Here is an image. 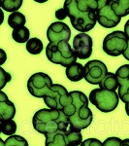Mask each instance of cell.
Wrapping results in <instances>:
<instances>
[{"mask_svg":"<svg viewBox=\"0 0 129 146\" xmlns=\"http://www.w3.org/2000/svg\"><path fill=\"white\" fill-rule=\"evenodd\" d=\"M98 0H65L63 9L71 25L81 33L90 31L96 25Z\"/></svg>","mask_w":129,"mask_h":146,"instance_id":"1","label":"cell"},{"mask_svg":"<svg viewBox=\"0 0 129 146\" xmlns=\"http://www.w3.org/2000/svg\"><path fill=\"white\" fill-rule=\"evenodd\" d=\"M88 98L81 91H72L68 93L67 102L63 108L69 125L80 131L90 126L93 120V114L88 106Z\"/></svg>","mask_w":129,"mask_h":146,"instance_id":"2","label":"cell"},{"mask_svg":"<svg viewBox=\"0 0 129 146\" xmlns=\"http://www.w3.org/2000/svg\"><path fill=\"white\" fill-rule=\"evenodd\" d=\"M35 131L44 135L55 133L57 131H67L69 121L62 110L43 109L38 110L32 118Z\"/></svg>","mask_w":129,"mask_h":146,"instance_id":"3","label":"cell"},{"mask_svg":"<svg viewBox=\"0 0 129 146\" xmlns=\"http://www.w3.org/2000/svg\"><path fill=\"white\" fill-rule=\"evenodd\" d=\"M46 56L51 62L66 68L77 62L78 60L72 47L65 41L49 43L46 47Z\"/></svg>","mask_w":129,"mask_h":146,"instance_id":"4","label":"cell"},{"mask_svg":"<svg viewBox=\"0 0 129 146\" xmlns=\"http://www.w3.org/2000/svg\"><path fill=\"white\" fill-rule=\"evenodd\" d=\"M90 103L103 113L112 112L118 107L119 98L116 92L93 89L90 94Z\"/></svg>","mask_w":129,"mask_h":146,"instance_id":"5","label":"cell"},{"mask_svg":"<svg viewBox=\"0 0 129 146\" xmlns=\"http://www.w3.org/2000/svg\"><path fill=\"white\" fill-rule=\"evenodd\" d=\"M128 46V39L125 33L121 30H115L103 40V51L111 56H118L126 51Z\"/></svg>","mask_w":129,"mask_h":146,"instance_id":"6","label":"cell"},{"mask_svg":"<svg viewBox=\"0 0 129 146\" xmlns=\"http://www.w3.org/2000/svg\"><path fill=\"white\" fill-rule=\"evenodd\" d=\"M53 86V80L44 72H37L27 81V90L30 95L37 98H43Z\"/></svg>","mask_w":129,"mask_h":146,"instance_id":"7","label":"cell"},{"mask_svg":"<svg viewBox=\"0 0 129 146\" xmlns=\"http://www.w3.org/2000/svg\"><path fill=\"white\" fill-rule=\"evenodd\" d=\"M67 89L60 84H53L46 96L43 98L44 102L49 109L63 110L67 102L68 98Z\"/></svg>","mask_w":129,"mask_h":146,"instance_id":"8","label":"cell"},{"mask_svg":"<svg viewBox=\"0 0 129 146\" xmlns=\"http://www.w3.org/2000/svg\"><path fill=\"white\" fill-rule=\"evenodd\" d=\"M120 18L113 11L110 0H98V7L96 11V22L105 28H113L120 23Z\"/></svg>","mask_w":129,"mask_h":146,"instance_id":"9","label":"cell"},{"mask_svg":"<svg viewBox=\"0 0 129 146\" xmlns=\"http://www.w3.org/2000/svg\"><path fill=\"white\" fill-rule=\"evenodd\" d=\"M84 78L86 82L91 85H99L105 75L108 73V68L101 60H92L84 65Z\"/></svg>","mask_w":129,"mask_h":146,"instance_id":"10","label":"cell"},{"mask_svg":"<svg viewBox=\"0 0 129 146\" xmlns=\"http://www.w3.org/2000/svg\"><path fill=\"white\" fill-rule=\"evenodd\" d=\"M92 38L86 33H79L75 35L73 39V50L77 58L86 60L92 54Z\"/></svg>","mask_w":129,"mask_h":146,"instance_id":"11","label":"cell"},{"mask_svg":"<svg viewBox=\"0 0 129 146\" xmlns=\"http://www.w3.org/2000/svg\"><path fill=\"white\" fill-rule=\"evenodd\" d=\"M47 38L50 43H58L60 41L69 42L71 38V29L67 23L63 22H55L48 27Z\"/></svg>","mask_w":129,"mask_h":146,"instance_id":"12","label":"cell"},{"mask_svg":"<svg viewBox=\"0 0 129 146\" xmlns=\"http://www.w3.org/2000/svg\"><path fill=\"white\" fill-rule=\"evenodd\" d=\"M16 115V107L8 96L0 91V122L13 120Z\"/></svg>","mask_w":129,"mask_h":146,"instance_id":"13","label":"cell"},{"mask_svg":"<svg viewBox=\"0 0 129 146\" xmlns=\"http://www.w3.org/2000/svg\"><path fill=\"white\" fill-rule=\"evenodd\" d=\"M45 136V146H70L66 137V131H57Z\"/></svg>","mask_w":129,"mask_h":146,"instance_id":"14","label":"cell"},{"mask_svg":"<svg viewBox=\"0 0 129 146\" xmlns=\"http://www.w3.org/2000/svg\"><path fill=\"white\" fill-rule=\"evenodd\" d=\"M67 78L71 82H79L84 78V71L83 64L79 62H75L72 65L68 66L65 71Z\"/></svg>","mask_w":129,"mask_h":146,"instance_id":"15","label":"cell"},{"mask_svg":"<svg viewBox=\"0 0 129 146\" xmlns=\"http://www.w3.org/2000/svg\"><path fill=\"white\" fill-rule=\"evenodd\" d=\"M99 89L105 91L116 92L118 89V81L116 74L113 72H108L102 81L99 83Z\"/></svg>","mask_w":129,"mask_h":146,"instance_id":"16","label":"cell"},{"mask_svg":"<svg viewBox=\"0 0 129 146\" xmlns=\"http://www.w3.org/2000/svg\"><path fill=\"white\" fill-rule=\"evenodd\" d=\"M110 4L118 18H123L129 15V0H110Z\"/></svg>","mask_w":129,"mask_h":146,"instance_id":"17","label":"cell"},{"mask_svg":"<svg viewBox=\"0 0 129 146\" xmlns=\"http://www.w3.org/2000/svg\"><path fill=\"white\" fill-rule=\"evenodd\" d=\"M66 137L70 146H80L83 142V135L81 131L69 126L66 131Z\"/></svg>","mask_w":129,"mask_h":146,"instance_id":"18","label":"cell"},{"mask_svg":"<svg viewBox=\"0 0 129 146\" xmlns=\"http://www.w3.org/2000/svg\"><path fill=\"white\" fill-rule=\"evenodd\" d=\"M25 23H26V19L25 16L20 12H15L9 15L8 17V25H10L13 29L18 27H24Z\"/></svg>","mask_w":129,"mask_h":146,"instance_id":"19","label":"cell"},{"mask_svg":"<svg viewBox=\"0 0 129 146\" xmlns=\"http://www.w3.org/2000/svg\"><path fill=\"white\" fill-rule=\"evenodd\" d=\"M12 37L17 43H26L30 37L29 29L25 27L15 28V29H13V32H12Z\"/></svg>","mask_w":129,"mask_h":146,"instance_id":"20","label":"cell"},{"mask_svg":"<svg viewBox=\"0 0 129 146\" xmlns=\"http://www.w3.org/2000/svg\"><path fill=\"white\" fill-rule=\"evenodd\" d=\"M44 49L43 42L39 38H29V40L26 42V50L28 53L31 55H39Z\"/></svg>","mask_w":129,"mask_h":146,"instance_id":"21","label":"cell"},{"mask_svg":"<svg viewBox=\"0 0 129 146\" xmlns=\"http://www.w3.org/2000/svg\"><path fill=\"white\" fill-rule=\"evenodd\" d=\"M0 131L3 135L8 136L14 135L17 131V124L14 120L1 121L0 122Z\"/></svg>","mask_w":129,"mask_h":146,"instance_id":"22","label":"cell"},{"mask_svg":"<svg viewBox=\"0 0 129 146\" xmlns=\"http://www.w3.org/2000/svg\"><path fill=\"white\" fill-rule=\"evenodd\" d=\"M22 5V0H1V6L0 8H2V10L6 12H11L15 13L18 12V9Z\"/></svg>","mask_w":129,"mask_h":146,"instance_id":"23","label":"cell"},{"mask_svg":"<svg viewBox=\"0 0 129 146\" xmlns=\"http://www.w3.org/2000/svg\"><path fill=\"white\" fill-rule=\"evenodd\" d=\"M5 146H29L24 137L18 135L8 136L5 140Z\"/></svg>","mask_w":129,"mask_h":146,"instance_id":"24","label":"cell"},{"mask_svg":"<svg viewBox=\"0 0 129 146\" xmlns=\"http://www.w3.org/2000/svg\"><path fill=\"white\" fill-rule=\"evenodd\" d=\"M11 79H12V76L10 73L5 71L3 68L0 66V91L11 81Z\"/></svg>","mask_w":129,"mask_h":146,"instance_id":"25","label":"cell"},{"mask_svg":"<svg viewBox=\"0 0 129 146\" xmlns=\"http://www.w3.org/2000/svg\"><path fill=\"white\" fill-rule=\"evenodd\" d=\"M122 140L119 137L116 136H112V137H108L103 142V146H121Z\"/></svg>","mask_w":129,"mask_h":146,"instance_id":"26","label":"cell"},{"mask_svg":"<svg viewBox=\"0 0 129 146\" xmlns=\"http://www.w3.org/2000/svg\"><path fill=\"white\" fill-rule=\"evenodd\" d=\"M80 146H103V142L97 138H88L84 140Z\"/></svg>","mask_w":129,"mask_h":146,"instance_id":"27","label":"cell"},{"mask_svg":"<svg viewBox=\"0 0 129 146\" xmlns=\"http://www.w3.org/2000/svg\"><path fill=\"white\" fill-rule=\"evenodd\" d=\"M55 17L57 20H64V19L67 17L66 12H65V10L63 8L58 9V10L55 12Z\"/></svg>","mask_w":129,"mask_h":146,"instance_id":"28","label":"cell"},{"mask_svg":"<svg viewBox=\"0 0 129 146\" xmlns=\"http://www.w3.org/2000/svg\"><path fill=\"white\" fill-rule=\"evenodd\" d=\"M7 60V54L3 49L0 48V66L3 65Z\"/></svg>","mask_w":129,"mask_h":146,"instance_id":"29","label":"cell"},{"mask_svg":"<svg viewBox=\"0 0 129 146\" xmlns=\"http://www.w3.org/2000/svg\"><path fill=\"white\" fill-rule=\"evenodd\" d=\"M123 32L125 33L126 37H127V39H128V46L125 51V52H127V51H129V20L125 23V25H124V31Z\"/></svg>","mask_w":129,"mask_h":146,"instance_id":"30","label":"cell"},{"mask_svg":"<svg viewBox=\"0 0 129 146\" xmlns=\"http://www.w3.org/2000/svg\"><path fill=\"white\" fill-rule=\"evenodd\" d=\"M3 22H4V12L0 8V25L3 23Z\"/></svg>","mask_w":129,"mask_h":146,"instance_id":"31","label":"cell"},{"mask_svg":"<svg viewBox=\"0 0 129 146\" xmlns=\"http://www.w3.org/2000/svg\"><path fill=\"white\" fill-rule=\"evenodd\" d=\"M125 112H126V114L129 116V102L125 103Z\"/></svg>","mask_w":129,"mask_h":146,"instance_id":"32","label":"cell"},{"mask_svg":"<svg viewBox=\"0 0 129 146\" xmlns=\"http://www.w3.org/2000/svg\"><path fill=\"white\" fill-rule=\"evenodd\" d=\"M0 146H5V141L2 139L1 137H0Z\"/></svg>","mask_w":129,"mask_h":146,"instance_id":"33","label":"cell"},{"mask_svg":"<svg viewBox=\"0 0 129 146\" xmlns=\"http://www.w3.org/2000/svg\"><path fill=\"white\" fill-rule=\"evenodd\" d=\"M0 133H1V131H0Z\"/></svg>","mask_w":129,"mask_h":146,"instance_id":"34","label":"cell"},{"mask_svg":"<svg viewBox=\"0 0 129 146\" xmlns=\"http://www.w3.org/2000/svg\"><path fill=\"white\" fill-rule=\"evenodd\" d=\"M128 66H129V64H128Z\"/></svg>","mask_w":129,"mask_h":146,"instance_id":"35","label":"cell"}]
</instances>
